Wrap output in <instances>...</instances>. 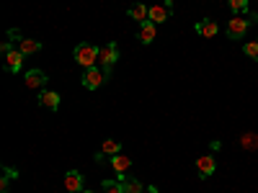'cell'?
<instances>
[{
  "label": "cell",
  "mask_w": 258,
  "mask_h": 193,
  "mask_svg": "<svg viewBox=\"0 0 258 193\" xmlns=\"http://www.w3.org/2000/svg\"><path fill=\"white\" fill-rule=\"evenodd\" d=\"M245 54L253 59V62H258V39H253V41H245Z\"/></svg>",
  "instance_id": "21"
},
{
  "label": "cell",
  "mask_w": 258,
  "mask_h": 193,
  "mask_svg": "<svg viewBox=\"0 0 258 193\" xmlns=\"http://www.w3.org/2000/svg\"><path fill=\"white\" fill-rule=\"evenodd\" d=\"M106 80H109V77H106V72L98 67V64H96V67H91V70H85V75H83V85L88 90H98Z\"/></svg>",
  "instance_id": "4"
},
{
  "label": "cell",
  "mask_w": 258,
  "mask_h": 193,
  "mask_svg": "<svg viewBox=\"0 0 258 193\" xmlns=\"http://www.w3.org/2000/svg\"><path fill=\"white\" fill-rule=\"evenodd\" d=\"M24 59H26V57L21 54L18 49L8 52V54H6V70H8V72H13V75H16V72H21V67H24Z\"/></svg>",
  "instance_id": "11"
},
{
  "label": "cell",
  "mask_w": 258,
  "mask_h": 193,
  "mask_svg": "<svg viewBox=\"0 0 258 193\" xmlns=\"http://www.w3.org/2000/svg\"><path fill=\"white\" fill-rule=\"evenodd\" d=\"M98 47L96 44H88V41H83V44H78L75 49H73V57H75V62L80 64V67H85V70H91V67H96L98 64Z\"/></svg>",
  "instance_id": "2"
},
{
  "label": "cell",
  "mask_w": 258,
  "mask_h": 193,
  "mask_svg": "<svg viewBox=\"0 0 258 193\" xmlns=\"http://www.w3.org/2000/svg\"><path fill=\"white\" fill-rule=\"evenodd\" d=\"M129 18L132 21H140V24H145V21H150V8L145 3H135L132 8H129Z\"/></svg>",
  "instance_id": "14"
},
{
  "label": "cell",
  "mask_w": 258,
  "mask_h": 193,
  "mask_svg": "<svg viewBox=\"0 0 258 193\" xmlns=\"http://www.w3.org/2000/svg\"><path fill=\"white\" fill-rule=\"evenodd\" d=\"M36 101H39V106H44V109H49V111L59 109V93H54V90H41Z\"/></svg>",
  "instance_id": "12"
},
{
  "label": "cell",
  "mask_w": 258,
  "mask_h": 193,
  "mask_svg": "<svg viewBox=\"0 0 258 193\" xmlns=\"http://www.w3.org/2000/svg\"><path fill=\"white\" fill-rule=\"evenodd\" d=\"M258 21V13H250V18H243V16H232L230 21H227V26H225V34H227V39H232V41H238V39H243L245 34H248V29Z\"/></svg>",
  "instance_id": "1"
},
{
  "label": "cell",
  "mask_w": 258,
  "mask_h": 193,
  "mask_svg": "<svg viewBox=\"0 0 258 193\" xmlns=\"http://www.w3.org/2000/svg\"><path fill=\"white\" fill-rule=\"evenodd\" d=\"M170 11H173V3H170V0H165L163 6H150V21H153L155 26H160V24L168 21Z\"/></svg>",
  "instance_id": "5"
},
{
  "label": "cell",
  "mask_w": 258,
  "mask_h": 193,
  "mask_svg": "<svg viewBox=\"0 0 258 193\" xmlns=\"http://www.w3.org/2000/svg\"><path fill=\"white\" fill-rule=\"evenodd\" d=\"M11 178H18V173H16V170H11V167H6V175H3V180H0V193H8Z\"/></svg>",
  "instance_id": "22"
},
{
  "label": "cell",
  "mask_w": 258,
  "mask_h": 193,
  "mask_svg": "<svg viewBox=\"0 0 258 193\" xmlns=\"http://www.w3.org/2000/svg\"><path fill=\"white\" fill-rule=\"evenodd\" d=\"M47 80H49V77H47L44 70H29L26 77H24V82H26L29 90H41V88L47 85Z\"/></svg>",
  "instance_id": "6"
},
{
  "label": "cell",
  "mask_w": 258,
  "mask_h": 193,
  "mask_svg": "<svg viewBox=\"0 0 258 193\" xmlns=\"http://www.w3.org/2000/svg\"><path fill=\"white\" fill-rule=\"evenodd\" d=\"M217 31H220V24H217V21H212V18H202L199 24H197V34L204 36V39L217 36Z\"/></svg>",
  "instance_id": "8"
},
{
  "label": "cell",
  "mask_w": 258,
  "mask_h": 193,
  "mask_svg": "<svg viewBox=\"0 0 258 193\" xmlns=\"http://www.w3.org/2000/svg\"><path fill=\"white\" fill-rule=\"evenodd\" d=\"M227 6H230V11H232L235 16L248 13V0H227Z\"/></svg>",
  "instance_id": "19"
},
{
  "label": "cell",
  "mask_w": 258,
  "mask_h": 193,
  "mask_svg": "<svg viewBox=\"0 0 258 193\" xmlns=\"http://www.w3.org/2000/svg\"><path fill=\"white\" fill-rule=\"evenodd\" d=\"M80 193H96V190H80Z\"/></svg>",
  "instance_id": "26"
},
{
  "label": "cell",
  "mask_w": 258,
  "mask_h": 193,
  "mask_svg": "<svg viewBox=\"0 0 258 193\" xmlns=\"http://www.w3.org/2000/svg\"><path fill=\"white\" fill-rule=\"evenodd\" d=\"M119 59V44L116 41H109V44H103L101 52H98V67L106 72V77H111V70Z\"/></svg>",
  "instance_id": "3"
},
{
  "label": "cell",
  "mask_w": 258,
  "mask_h": 193,
  "mask_svg": "<svg viewBox=\"0 0 258 193\" xmlns=\"http://www.w3.org/2000/svg\"><path fill=\"white\" fill-rule=\"evenodd\" d=\"M98 152H103L106 157L121 155V142H116V139H103V142H101V149H98Z\"/></svg>",
  "instance_id": "16"
},
{
  "label": "cell",
  "mask_w": 258,
  "mask_h": 193,
  "mask_svg": "<svg viewBox=\"0 0 258 193\" xmlns=\"http://www.w3.org/2000/svg\"><path fill=\"white\" fill-rule=\"evenodd\" d=\"M21 54H24V57H29V54H36V52H41V41H36V39H21L18 41V47H16Z\"/></svg>",
  "instance_id": "13"
},
{
  "label": "cell",
  "mask_w": 258,
  "mask_h": 193,
  "mask_svg": "<svg viewBox=\"0 0 258 193\" xmlns=\"http://www.w3.org/2000/svg\"><path fill=\"white\" fill-rule=\"evenodd\" d=\"M0 52H3V54L13 52V49H11V41H3V44H0Z\"/></svg>",
  "instance_id": "25"
},
{
  "label": "cell",
  "mask_w": 258,
  "mask_h": 193,
  "mask_svg": "<svg viewBox=\"0 0 258 193\" xmlns=\"http://www.w3.org/2000/svg\"><path fill=\"white\" fill-rule=\"evenodd\" d=\"M214 170H217V162H214L212 155H204V157L197 160V173H199V178H209Z\"/></svg>",
  "instance_id": "9"
},
{
  "label": "cell",
  "mask_w": 258,
  "mask_h": 193,
  "mask_svg": "<svg viewBox=\"0 0 258 193\" xmlns=\"http://www.w3.org/2000/svg\"><path fill=\"white\" fill-rule=\"evenodd\" d=\"M155 36H158V26L153 24V21H145V24H140V31H137L140 44H153Z\"/></svg>",
  "instance_id": "7"
},
{
  "label": "cell",
  "mask_w": 258,
  "mask_h": 193,
  "mask_svg": "<svg viewBox=\"0 0 258 193\" xmlns=\"http://www.w3.org/2000/svg\"><path fill=\"white\" fill-rule=\"evenodd\" d=\"M64 190H68V193H80L83 190V173L70 170V173L64 175Z\"/></svg>",
  "instance_id": "10"
},
{
  "label": "cell",
  "mask_w": 258,
  "mask_h": 193,
  "mask_svg": "<svg viewBox=\"0 0 258 193\" xmlns=\"http://www.w3.org/2000/svg\"><path fill=\"white\" fill-rule=\"evenodd\" d=\"M124 193H142V183L140 178H124Z\"/></svg>",
  "instance_id": "18"
},
{
  "label": "cell",
  "mask_w": 258,
  "mask_h": 193,
  "mask_svg": "<svg viewBox=\"0 0 258 193\" xmlns=\"http://www.w3.org/2000/svg\"><path fill=\"white\" fill-rule=\"evenodd\" d=\"M111 167L116 170V175H126V170L132 167V160H129L126 155H114L111 157Z\"/></svg>",
  "instance_id": "15"
},
{
  "label": "cell",
  "mask_w": 258,
  "mask_h": 193,
  "mask_svg": "<svg viewBox=\"0 0 258 193\" xmlns=\"http://www.w3.org/2000/svg\"><path fill=\"white\" fill-rule=\"evenodd\" d=\"M96 162H98V165H103V162H111V157H106L103 152H96Z\"/></svg>",
  "instance_id": "24"
},
{
  "label": "cell",
  "mask_w": 258,
  "mask_h": 193,
  "mask_svg": "<svg viewBox=\"0 0 258 193\" xmlns=\"http://www.w3.org/2000/svg\"><path fill=\"white\" fill-rule=\"evenodd\" d=\"M240 147L248 149V152H253V149H258V134L255 132H245L240 137Z\"/></svg>",
  "instance_id": "17"
},
{
  "label": "cell",
  "mask_w": 258,
  "mask_h": 193,
  "mask_svg": "<svg viewBox=\"0 0 258 193\" xmlns=\"http://www.w3.org/2000/svg\"><path fill=\"white\" fill-rule=\"evenodd\" d=\"M103 193H124L121 180H103Z\"/></svg>",
  "instance_id": "20"
},
{
  "label": "cell",
  "mask_w": 258,
  "mask_h": 193,
  "mask_svg": "<svg viewBox=\"0 0 258 193\" xmlns=\"http://www.w3.org/2000/svg\"><path fill=\"white\" fill-rule=\"evenodd\" d=\"M21 39H24V36H21V31H18V29H11V31H8V41H16V44H18Z\"/></svg>",
  "instance_id": "23"
}]
</instances>
